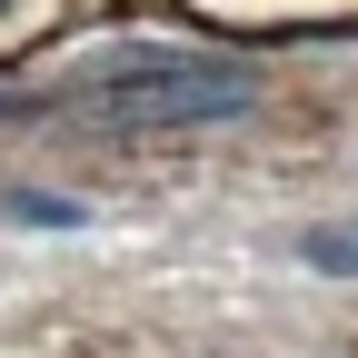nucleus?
<instances>
[{
	"mask_svg": "<svg viewBox=\"0 0 358 358\" xmlns=\"http://www.w3.org/2000/svg\"><path fill=\"white\" fill-rule=\"evenodd\" d=\"M249 100L259 90L229 60H129L110 80V120L120 129H199V120H239Z\"/></svg>",
	"mask_w": 358,
	"mask_h": 358,
	"instance_id": "f257e3e1",
	"label": "nucleus"
},
{
	"mask_svg": "<svg viewBox=\"0 0 358 358\" xmlns=\"http://www.w3.org/2000/svg\"><path fill=\"white\" fill-rule=\"evenodd\" d=\"M299 249H308V268H329V279H358V239L348 229H308Z\"/></svg>",
	"mask_w": 358,
	"mask_h": 358,
	"instance_id": "f03ea898",
	"label": "nucleus"
},
{
	"mask_svg": "<svg viewBox=\"0 0 358 358\" xmlns=\"http://www.w3.org/2000/svg\"><path fill=\"white\" fill-rule=\"evenodd\" d=\"M10 219H30V229H80V199H50V189H20Z\"/></svg>",
	"mask_w": 358,
	"mask_h": 358,
	"instance_id": "7ed1b4c3",
	"label": "nucleus"
}]
</instances>
